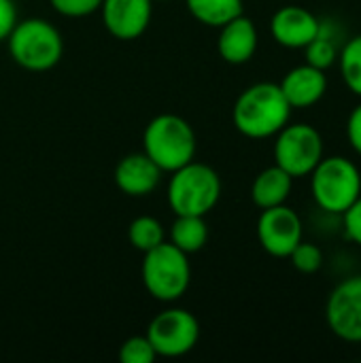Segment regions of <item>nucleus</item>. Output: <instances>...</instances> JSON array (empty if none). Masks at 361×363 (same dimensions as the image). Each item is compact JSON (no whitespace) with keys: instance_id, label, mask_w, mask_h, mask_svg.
Instances as JSON below:
<instances>
[{"instance_id":"obj_15","label":"nucleus","mask_w":361,"mask_h":363,"mask_svg":"<svg viewBox=\"0 0 361 363\" xmlns=\"http://www.w3.org/2000/svg\"><path fill=\"white\" fill-rule=\"evenodd\" d=\"M279 87L291 108H309V106H315L326 96L328 77H326V70L315 68L311 64H302V66L291 68L283 77Z\"/></svg>"},{"instance_id":"obj_9","label":"nucleus","mask_w":361,"mask_h":363,"mask_svg":"<svg viewBox=\"0 0 361 363\" xmlns=\"http://www.w3.org/2000/svg\"><path fill=\"white\" fill-rule=\"evenodd\" d=\"M330 332L351 345H361V274L338 283L326 302Z\"/></svg>"},{"instance_id":"obj_27","label":"nucleus","mask_w":361,"mask_h":363,"mask_svg":"<svg viewBox=\"0 0 361 363\" xmlns=\"http://www.w3.org/2000/svg\"><path fill=\"white\" fill-rule=\"evenodd\" d=\"M347 138L353 147V151L361 155V102L351 111L347 119Z\"/></svg>"},{"instance_id":"obj_21","label":"nucleus","mask_w":361,"mask_h":363,"mask_svg":"<svg viewBox=\"0 0 361 363\" xmlns=\"http://www.w3.org/2000/svg\"><path fill=\"white\" fill-rule=\"evenodd\" d=\"M338 66L345 85L361 98V34L343 45L338 51Z\"/></svg>"},{"instance_id":"obj_22","label":"nucleus","mask_w":361,"mask_h":363,"mask_svg":"<svg viewBox=\"0 0 361 363\" xmlns=\"http://www.w3.org/2000/svg\"><path fill=\"white\" fill-rule=\"evenodd\" d=\"M289 259H291V266L298 272H302V274H315L323 266V253H321V249L317 245L304 242V240L289 253Z\"/></svg>"},{"instance_id":"obj_19","label":"nucleus","mask_w":361,"mask_h":363,"mask_svg":"<svg viewBox=\"0 0 361 363\" xmlns=\"http://www.w3.org/2000/svg\"><path fill=\"white\" fill-rule=\"evenodd\" d=\"M336 26L332 21L321 19L319 26V34L304 47L306 51V64L328 70L330 66H334L338 62V45H336Z\"/></svg>"},{"instance_id":"obj_11","label":"nucleus","mask_w":361,"mask_h":363,"mask_svg":"<svg viewBox=\"0 0 361 363\" xmlns=\"http://www.w3.org/2000/svg\"><path fill=\"white\" fill-rule=\"evenodd\" d=\"M102 23L119 40L143 36L153 17V0H102Z\"/></svg>"},{"instance_id":"obj_24","label":"nucleus","mask_w":361,"mask_h":363,"mask_svg":"<svg viewBox=\"0 0 361 363\" xmlns=\"http://www.w3.org/2000/svg\"><path fill=\"white\" fill-rule=\"evenodd\" d=\"M49 4L60 15L79 19V17H87V15H94L96 11H100L102 0H49Z\"/></svg>"},{"instance_id":"obj_14","label":"nucleus","mask_w":361,"mask_h":363,"mask_svg":"<svg viewBox=\"0 0 361 363\" xmlns=\"http://www.w3.org/2000/svg\"><path fill=\"white\" fill-rule=\"evenodd\" d=\"M115 185L132 198H143L155 191L162 181V170L151 162V157L143 153H130L119 160L115 166Z\"/></svg>"},{"instance_id":"obj_16","label":"nucleus","mask_w":361,"mask_h":363,"mask_svg":"<svg viewBox=\"0 0 361 363\" xmlns=\"http://www.w3.org/2000/svg\"><path fill=\"white\" fill-rule=\"evenodd\" d=\"M294 189V177H289L277 164L262 170L251 185V200L257 208H272L285 204Z\"/></svg>"},{"instance_id":"obj_8","label":"nucleus","mask_w":361,"mask_h":363,"mask_svg":"<svg viewBox=\"0 0 361 363\" xmlns=\"http://www.w3.org/2000/svg\"><path fill=\"white\" fill-rule=\"evenodd\" d=\"M157 357L177 359L191 353L200 340V323L185 308H166L155 315L145 334Z\"/></svg>"},{"instance_id":"obj_7","label":"nucleus","mask_w":361,"mask_h":363,"mask_svg":"<svg viewBox=\"0 0 361 363\" xmlns=\"http://www.w3.org/2000/svg\"><path fill=\"white\" fill-rule=\"evenodd\" d=\"M323 157V138L309 123H287L274 140V164L289 177H309Z\"/></svg>"},{"instance_id":"obj_28","label":"nucleus","mask_w":361,"mask_h":363,"mask_svg":"<svg viewBox=\"0 0 361 363\" xmlns=\"http://www.w3.org/2000/svg\"><path fill=\"white\" fill-rule=\"evenodd\" d=\"M153 2H168V0H153Z\"/></svg>"},{"instance_id":"obj_18","label":"nucleus","mask_w":361,"mask_h":363,"mask_svg":"<svg viewBox=\"0 0 361 363\" xmlns=\"http://www.w3.org/2000/svg\"><path fill=\"white\" fill-rule=\"evenodd\" d=\"M185 4L196 21L217 30L234 17L243 15L245 9L243 0H185Z\"/></svg>"},{"instance_id":"obj_17","label":"nucleus","mask_w":361,"mask_h":363,"mask_svg":"<svg viewBox=\"0 0 361 363\" xmlns=\"http://www.w3.org/2000/svg\"><path fill=\"white\" fill-rule=\"evenodd\" d=\"M177 249L191 255L206 247L209 242V225L200 215H177L170 225V240Z\"/></svg>"},{"instance_id":"obj_26","label":"nucleus","mask_w":361,"mask_h":363,"mask_svg":"<svg viewBox=\"0 0 361 363\" xmlns=\"http://www.w3.org/2000/svg\"><path fill=\"white\" fill-rule=\"evenodd\" d=\"M17 6L13 0H0V43L9 38L11 30L17 23Z\"/></svg>"},{"instance_id":"obj_25","label":"nucleus","mask_w":361,"mask_h":363,"mask_svg":"<svg viewBox=\"0 0 361 363\" xmlns=\"http://www.w3.org/2000/svg\"><path fill=\"white\" fill-rule=\"evenodd\" d=\"M343 223H345L347 236L357 247H361V196L343 213Z\"/></svg>"},{"instance_id":"obj_23","label":"nucleus","mask_w":361,"mask_h":363,"mask_svg":"<svg viewBox=\"0 0 361 363\" xmlns=\"http://www.w3.org/2000/svg\"><path fill=\"white\" fill-rule=\"evenodd\" d=\"M155 357L157 355L147 336H132L119 349V362L121 363H151L155 362Z\"/></svg>"},{"instance_id":"obj_1","label":"nucleus","mask_w":361,"mask_h":363,"mask_svg":"<svg viewBox=\"0 0 361 363\" xmlns=\"http://www.w3.org/2000/svg\"><path fill=\"white\" fill-rule=\"evenodd\" d=\"M291 106L277 83H255L247 87L234 102V128L253 140L277 136L291 117Z\"/></svg>"},{"instance_id":"obj_13","label":"nucleus","mask_w":361,"mask_h":363,"mask_svg":"<svg viewBox=\"0 0 361 363\" xmlns=\"http://www.w3.org/2000/svg\"><path fill=\"white\" fill-rule=\"evenodd\" d=\"M257 43H260V36H257L255 23L249 17L238 15L219 28L217 51L223 62L232 66H240V64H247L255 55Z\"/></svg>"},{"instance_id":"obj_2","label":"nucleus","mask_w":361,"mask_h":363,"mask_svg":"<svg viewBox=\"0 0 361 363\" xmlns=\"http://www.w3.org/2000/svg\"><path fill=\"white\" fill-rule=\"evenodd\" d=\"M196 132L179 115L162 113L153 117L143 134V151L162 172H174L196 157Z\"/></svg>"},{"instance_id":"obj_12","label":"nucleus","mask_w":361,"mask_h":363,"mask_svg":"<svg viewBox=\"0 0 361 363\" xmlns=\"http://www.w3.org/2000/svg\"><path fill=\"white\" fill-rule=\"evenodd\" d=\"M321 19L304 6H281L270 19L272 38L285 49H304L319 34Z\"/></svg>"},{"instance_id":"obj_20","label":"nucleus","mask_w":361,"mask_h":363,"mask_svg":"<svg viewBox=\"0 0 361 363\" xmlns=\"http://www.w3.org/2000/svg\"><path fill=\"white\" fill-rule=\"evenodd\" d=\"M128 240L136 251L147 253V251L155 249L157 245H162L166 240V232H164V225L160 223V219H155L151 215H143V217H136L130 223Z\"/></svg>"},{"instance_id":"obj_3","label":"nucleus","mask_w":361,"mask_h":363,"mask_svg":"<svg viewBox=\"0 0 361 363\" xmlns=\"http://www.w3.org/2000/svg\"><path fill=\"white\" fill-rule=\"evenodd\" d=\"M11 60L30 72H45L60 64L64 55V40L60 30L40 17L21 19L6 38Z\"/></svg>"},{"instance_id":"obj_4","label":"nucleus","mask_w":361,"mask_h":363,"mask_svg":"<svg viewBox=\"0 0 361 363\" xmlns=\"http://www.w3.org/2000/svg\"><path fill=\"white\" fill-rule=\"evenodd\" d=\"M143 285L147 294L157 302L181 300L191 283V266L187 253L177 249L172 242H162L155 249L143 253Z\"/></svg>"},{"instance_id":"obj_5","label":"nucleus","mask_w":361,"mask_h":363,"mask_svg":"<svg viewBox=\"0 0 361 363\" xmlns=\"http://www.w3.org/2000/svg\"><path fill=\"white\" fill-rule=\"evenodd\" d=\"M311 177V194L317 206L332 215H343L361 196V172L345 155L321 157Z\"/></svg>"},{"instance_id":"obj_10","label":"nucleus","mask_w":361,"mask_h":363,"mask_svg":"<svg viewBox=\"0 0 361 363\" xmlns=\"http://www.w3.org/2000/svg\"><path fill=\"white\" fill-rule=\"evenodd\" d=\"M257 240L272 257H289L302 242V219L287 204L264 208L257 219Z\"/></svg>"},{"instance_id":"obj_6","label":"nucleus","mask_w":361,"mask_h":363,"mask_svg":"<svg viewBox=\"0 0 361 363\" xmlns=\"http://www.w3.org/2000/svg\"><path fill=\"white\" fill-rule=\"evenodd\" d=\"M168 204L174 215H200L206 217L221 198L219 174L200 162H189L183 168L170 172Z\"/></svg>"}]
</instances>
